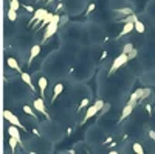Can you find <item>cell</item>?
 I'll return each mask as SVG.
<instances>
[{"label":"cell","mask_w":155,"mask_h":154,"mask_svg":"<svg viewBox=\"0 0 155 154\" xmlns=\"http://www.w3.org/2000/svg\"><path fill=\"white\" fill-rule=\"evenodd\" d=\"M59 20H61V16H59V14H53V17H51V20H50V23L45 27L44 41H42V42H47L51 36L56 34V31H58V28H59Z\"/></svg>","instance_id":"6da1fadb"},{"label":"cell","mask_w":155,"mask_h":154,"mask_svg":"<svg viewBox=\"0 0 155 154\" xmlns=\"http://www.w3.org/2000/svg\"><path fill=\"white\" fill-rule=\"evenodd\" d=\"M102 108H104V101H102V100H96L95 104H92V106L87 109V112H85V115H84V118H82V123H81V125H85L87 120H90L92 117H95V115H96Z\"/></svg>","instance_id":"7a4b0ae2"},{"label":"cell","mask_w":155,"mask_h":154,"mask_svg":"<svg viewBox=\"0 0 155 154\" xmlns=\"http://www.w3.org/2000/svg\"><path fill=\"white\" fill-rule=\"evenodd\" d=\"M47 14H48V11H47V9H44V8H41V9H36V11L33 12V17H31V20H30V23H28V25H30V27L37 28Z\"/></svg>","instance_id":"3957f363"},{"label":"cell","mask_w":155,"mask_h":154,"mask_svg":"<svg viewBox=\"0 0 155 154\" xmlns=\"http://www.w3.org/2000/svg\"><path fill=\"white\" fill-rule=\"evenodd\" d=\"M3 118L9 123V125H14V126H17L19 129H22V131H27V128H25L22 123H20V120L14 115V112H11V111H8V109H5L3 111Z\"/></svg>","instance_id":"277c9868"},{"label":"cell","mask_w":155,"mask_h":154,"mask_svg":"<svg viewBox=\"0 0 155 154\" xmlns=\"http://www.w3.org/2000/svg\"><path fill=\"white\" fill-rule=\"evenodd\" d=\"M127 62H129V59H127V55H126V53H121L118 58H115V61H113V64H112V67H110V70H109V75L115 73V72L118 70L120 67H123L124 64H127Z\"/></svg>","instance_id":"5b68a950"},{"label":"cell","mask_w":155,"mask_h":154,"mask_svg":"<svg viewBox=\"0 0 155 154\" xmlns=\"http://www.w3.org/2000/svg\"><path fill=\"white\" fill-rule=\"evenodd\" d=\"M34 109L37 111V112H41V114H44L45 117L48 118V114H47V108H45V104H44V100L42 98H37V100H34Z\"/></svg>","instance_id":"8992f818"},{"label":"cell","mask_w":155,"mask_h":154,"mask_svg":"<svg viewBox=\"0 0 155 154\" xmlns=\"http://www.w3.org/2000/svg\"><path fill=\"white\" fill-rule=\"evenodd\" d=\"M8 135H9V137H14V139H17L19 142L22 143V135H20V131H19V128H17V126H14V125H9V126H8Z\"/></svg>","instance_id":"52a82bcc"},{"label":"cell","mask_w":155,"mask_h":154,"mask_svg":"<svg viewBox=\"0 0 155 154\" xmlns=\"http://www.w3.org/2000/svg\"><path fill=\"white\" fill-rule=\"evenodd\" d=\"M39 53H41V45L36 44L31 47V53H30V58H28V66H31V62L34 61L36 56H39Z\"/></svg>","instance_id":"ba28073f"},{"label":"cell","mask_w":155,"mask_h":154,"mask_svg":"<svg viewBox=\"0 0 155 154\" xmlns=\"http://www.w3.org/2000/svg\"><path fill=\"white\" fill-rule=\"evenodd\" d=\"M132 111H134V104H130V103H127L126 104V108L123 109V112H121V117H120V121H123L124 118H127L129 115L132 114Z\"/></svg>","instance_id":"9c48e42d"},{"label":"cell","mask_w":155,"mask_h":154,"mask_svg":"<svg viewBox=\"0 0 155 154\" xmlns=\"http://www.w3.org/2000/svg\"><path fill=\"white\" fill-rule=\"evenodd\" d=\"M132 30H134V22H127V23H124V27H123V30L120 31L118 37H123V36H126V34H130Z\"/></svg>","instance_id":"30bf717a"},{"label":"cell","mask_w":155,"mask_h":154,"mask_svg":"<svg viewBox=\"0 0 155 154\" xmlns=\"http://www.w3.org/2000/svg\"><path fill=\"white\" fill-rule=\"evenodd\" d=\"M20 75H22V81H23L25 84H28V86L31 87V91L34 92V86H33V80H31V75H30V73H27V72H22Z\"/></svg>","instance_id":"8fae6325"},{"label":"cell","mask_w":155,"mask_h":154,"mask_svg":"<svg viewBox=\"0 0 155 154\" xmlns=\"http://www.w3.org/2000/svg\"><path fill=\"white\" fill-rule=\"evenodd\" d=\"M6 66L8 67H11V69H14V70H17V72H20V66H19V62H17V59H14V58H6Z\"/></svg>","instance_id":"7c38bea8"},{"label":"cell","mask_w":155,"mask_h":154,"mask_svg":"<svg viewBox=\"0 0 155 154\" xmlns=\"http://www.w3.org/2000/svg\"><path fill=\"white\" fill-rule=\"evenodd\" d=\"M47 86H48L47 78H45V76H41V78H39V89H41V95H42V97H44V94H45V91H47Z\"/></svg>","instance_id":"4fadbf2b"},{"label":"cell","mask_w":155,"mask_h":154,"mask_svg":"<svg viewBox=\"0 0 155 154\" xmlns=\"http://www.w3.org/2000/svg\"><path fill=\"white\" fill-rule=\"evenodd\" d=\"M134 30H137L138 33L143 34V33H144V30H146V27H144V23H143V22L137 19V20L134 22Z\"/></svg>","instance_id":"5bb4252c"},{"label":"cell","mask_w":155,"mask_h":154,"mask_svg":"<svg viewBox=\"0 0 155 154\" xmlns=\"http://www.w3.org/2000/svg\"><path fill=\"white\" fill-rule=\"evenodd\" d=\"M62 91H64V84H61V83H59V84H56V86H54V91H53V101H54L61 94H62Z\"/></svg>","instance_id":"9a60e30c"},{"label":"cell","mask_w":155,"mask_h":154,"mask_svg":"<svg viewBox=\"0 0 155 154\" xmlns=\"http://www.w3.org/2000/svg\"><path fill=\"white\" fill-rule=\"evenodd\" d=\"M6 16H8V20H9V22H16V20H17V11H14V9L8 8V11H6Z\"/></svg>","instance_id":"2e32d148"},{"label":"cell","mask_w":155,"mask_h":154,"mask_svg":"<svg viewBox=\"0 0 155 154\" xmlns=\"http://www.w3.org/2000/svg\"><path fill=\"white\" fill-rule=\"evenodd\" d=\"M152 94V91L149 87H144V89H140V100H144V98H147L149 95Z\"/></svg>","instance_id":"e0dca14e"},{"label":"cell","mask_w":155,"mask_h":154,"mask_svg":"<svg viewBox=\"0 0 155 154\" xmlns=\"http://www.w3.org/2000/svg\"><path fill=\"white\" fill-rule=\"evenodd\" d=\"M140 100V89H138V91H135L132 95H130V100H129V103H130V104H137V101Z\"/></svg>","instance_id":"ac0fdd59"},{"label":"cell","mask_w":155,"mask_h":154,"mask_svg":"<svg viewBox=\"0 0 155 154\" xmlns=\"http://www.w3.org/2000/svg\"><path fill=\"white\" fill-rule=\"evenodd\" d=\"M51 17H53V14H51V12H48V14H47V16L44 17V20L41 22V25H39V27H37V28H41V27L44 28V27H47V25L50 23V20H51Z\"/></svg>","instance_id":"d6986e66"},{"label":"cell","mask_w":155,"mask_h":154,"mask_svg":"<svg viewBox=\"0 0 155 154\" xmlns=\"http://www.w3.org/2000/svg\"><path fill=\"white\" fill-rule=\"evenodd\" d=\"M22 109H23V112L27 114V115H31L33 118H36V112L33 111V108H31V106H28V104H25V106H23Z\"/></svg>","instance_id":"ffe728a7"},{"label":"cell","mask_w":155,"mask_h":154,"mask_svg":"<svg viewBox=\"0 0 155 154\" xmlns=\"http://www.w3.org/2000/svg\"><path fill=\"white\" fill-rule=\"evenodd\" d=\"M132 149H134L137 154H144V149H143V145H141V143H134V145H132Z\"/></svg>","instance_id":"44dd1931"},{"label":"cell","mask_w":155,"mask_h":154,"mask_svg":"<svg viewBox=\"0 0 155 154\" xmlns=\"http://www.w3.org/2000/svg\"><path fill=\"white\" fill-rule=\"evenodd\" d=\"M9 8L14 9V11H19L20 9V2H19V0H11V2H9Z\"/></svg>","instance_id":"7402d4cb"},{"label":"cell","mask_w":155,"mask_h":154,"mask_svg":"<svg viewBox=\"0 0 155 154\" xmlns=\"http://www.w3.org/2000/svg\"><path fill=\"white\" fill-rule=\"evenodd\" d=\"M17 143H20L17 139H14V137H9V148H11V151H14V149H16Z\"/></svg>","instance_id":"603a6c76"},{"label":"cell","mask_w":155,"mask_h":154,"mask_svg":"<svg viewBox=\"0 0 155 154\" xmlns=\"http://www.w3.org/2000/svg\"><path fill=\"white\" fill-rule=\"evenodd\" d=\"M137 55H138V51L135 50V48H132L130 51H129V53H127V59L129 61H130V59H134V58H137Z\"/></svg>","instance_id":"cb8c5ba5"},{"label":"cell","mask_w":155,"mask_h":154,"mask_svg":"<svg viewBox=\"0 0 155 154\" xmlns=\"http://www.w3.org/2000/svg\"><path fill=\"white\" fill-rule=\"evenodd\" d=\"M116 12H118V14H123V16H129V14H132V9L130 8H124V9H120Z\"/></svg>","instance_id":"d4e9b609"},{"label":"cell","mask_w":155,"mask_h":154,"mask_svg":"<svg viewBox=\"0 0 155 154\" xmlns=\"http://www.w3.org/2000/svg\"><path fill=\"white\" fill-rule=\"evenodd\" d=\"M132 48H134V45H132V44H126V45L123 47V53H126V55H127Z\"/></svg>","instance_id":"484cf974"},{"label":"cell","mask_w":155,"mask_h":154,"mask_svg":"<svg viewBox=\"0 0 155 154\" xmlns=\"http://www.w3.org/2000/svg\"><path fill=\"white\" fill-rule=\"evenodd\" d=\"M95 9V3H90V6H88V9H87V12H85V14H88V12H92Z\"/></svg>","instance_id":"4316f807"},{"label":"cell","mask_w":155,"mask_h":154,"mask_svg":"<svg viewBox=\"0 0 155 154\" xmlns=\"http://www.w3.org/2000/svg\"><path fill=\"white\" fill-rule=\"evenodd\" d=\"M149 137H150L152 140H155V131H152V129H150V131H149Z\"/></svg>","instance_id":"83f0119b"},{"label":"cell","mask_w":155,"mask_h":154,"mask_svg":"<svg viewBox=\"0 0 155 154\" xmlns=\"http://www.w3.org/2000/svg\"><path fill=\"white\" fill-rule=\"evenodd\" d=\"M23 8L27 9V11H31V12H34V9H33V8H31L30 5H23Z\"/></svg>","instance_id":"f1b7e54d"},{"label":"cell","mask_w":155,"mask_h":154,"mask_svg":"<svg viewBox=\"0 0 155 154\" xmlns=\"http://www.w3.org/2000/svg\"><path fill=\"white\" fill-rule=\"evenodd\" d=\"M47 2H48V3H51V2H53V0H47Z\"/></svg>","instance_id":"f546056e"}]
</instances>
